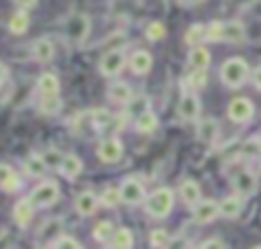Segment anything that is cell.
Returning <instances> with one entry per match:
<instances>
[{"label": "cell", "mask_w": 261, "mask_h": 249, "mask_svg": "<svg viewBox=\"0 0 261 249\" xmlns=\"http://www.w3.org/2000/svg\"><path fill=\"white\" fill-rule=\"evenodd\" d=\"M228 118L232 122H247L255 114V106L249 98H232L228 102Z\"/></svg>", "instance_id": "obj_7"}, {"label": "cell", "mask_w": 261, "mask_h": 249, "mask_svg": "<svg viewBox=\"0 0 261 249\" xmlns=\"http://www.w3.org/2000/svg\"><path fill=\"white\" fill-rule=\"evenodd\" d=\"M98 204H100V198H98L94 192H90V190L80 192L77 198H75V210H77L82 216H90V214H94L96 208H98Z\"/></svg>", "instance_id": "obj_14"}, {"label": "cell", "mask_w": 261, "mask_h": 249, "mask_svg": "<svg viewBox=\"0 0 261 249\" xmlns=\"http://www.w3.org/2000/svg\"><path fill=\"white\" fill-rule=\"evenodd\" d=\"M222 41L226 43H245L247 31L239 20H222Z\"/></svg>", "instance_id": "obj_12"}, {"label": "cell", "mask_w": 261, "mask_h": 249, "mask_svg": "<svg viewBox=\"0 0 261 249\" xmlns=\"http://www.w3.org/2000/svg\"><path fill=\"white\" fill-rule=\"evenodd\" d=\"M165 27H163V22H159V20H153V22H149V27L145 29V37L149 39V41H161V39H165Z\"/></svg>", "instance_id": "obj_32"}, {"label": "cell", "mask_w": 261, "mask_h": 249, "mask_svg": "<svg viewBox=\"0 0 261 249\" xmlns=\"http://www.w3.org/2000/svg\"><path fill=\"white\" fill-rule=\"evenodd\" d=\"M106 96H108V100L114 102V104H128L130 98H133V90H130V86H128L126 82H120V80H118V82H112V84L108 86Z\"/></svg>", "instance_id": "obj_13"}, {"label": "cell", "mask_w": 261, "mask_h": 249, "mask_svg": "<svg viewBox=\"0 0 261 249\" xmlns=\"http://www.w3.org/2000/svg\"><path fill=\"white\" fill-rule=\"evenodd\" d=\"M20 10H29V8H35L39 0H12Z\"/></svg>", "instance_id": "obj_43"}, {"label": "cell", "mask_w": 261, "mask_h": 249, "mask_svg": "<svg viewBox=\"0 0 261 249\" xmlns=\"http://www.w3.org/2000/svg\"><path fill=\"white\" fill-rule=\"evenodd\" d=\"M179 196H181V200L188 204V206H196L200 200H202V194H200V186H198V182H194V180H184L181 182V186H179Z\"/></svg>", "instance_id": "obj_19"}, {"label": "cell", "mask_w": 261, "mask_h": 249, "mask_svg": "<svg viewBox=\"0 0 261 249\" xmlns=\"http://www.w3.org/2000/svg\"><path fill=\"white\" fill-rule=\"evenodd\" d=\"M202 249H222V243L220 241H208Z\"/></svg>", "instance_id": "obj_47"}, {"label": "cell", "mask_w": 261, "mask_h": 249, "mask_svg": "<svg viewBox=\"0 0 261 249\" xmlns=\"http://www.w3.org/2000/svg\"><path fill=\"white\" fill-rule=\"evenodd\" d=\"M61 110V98L59 96H43L41 102H39V112L41 114H47V116H53Z\"/></svg>", "instance_id": "obj_29"}, {"label": "cell", "mask_w": 261, "mask_h": 249, "mask_svg": "<svg viewBox=\"0 0 261 249\" xmlns=\"http://www.w3.org/2000/svg\"><path fill=\"white\" fill-rule=\"evenodd\" d=\"M186 247H188V241H186L184 237H173V239L167 243L165 249H186Z\"/></svg>", "instance_id": "obj_42"}, {"label": "cell", "mask_w": 261, "mask_h": 249, "mask_svg": "<svg viewBox=\"0 0 261 249\" xmlns=\"http://www.w3.org/2000/svg\"><path fill=\"white\" fill-rule=\"evenodd\" d=\"M192 214H194V220L200 222V225H206V222H212L220 212H218V202L214 200H200L194 208H192Z\"/></svg>", "instance_id": "obj_11"}, {"label": "cell", "mask_w": 261, "mask_h": 249, "mask_svg": "<svg viewBox=\"0 0 261 249\" xmlns=\"http://www.w3.org/2000/svg\"><path fill=\"white\" fill-rule=\"evenodd\" d=\"M218 137V122L214 118H204L198 127V139L204 143H212Z\"/></svg>", "instance_id": "obj_26"}, {"label": "cell", "mask_w": 261, "mask_h": 249, "mask_svg": "<svg viewBox=\"0 0 261 249\" xmlns=\"http://www.w3.org/2000/svg\"><path fill=\"white\" fill-rule=\"evenodd\" d=\"M157 122H159V120H157V114L149 110V112L141 114V116L135 120V129H137L139 133H145V135H147V133H153V131L157 129Z\"/></svg>", "instance_id": "obj_28"}, {"label": "cell", "mask_w": 261, "mask_h": 249, "mask_svg": "<svg viewBox=\"0 0 261 249\" xmlns=\"http://www.w3.org/2000/svg\"><path fill=\"white\" fill-rule=\"evenodd\" d=\"M82 159L77 157V155H73V153H67V155H63V161H61V165H59V171H61V176L63 178H67V180H75L80 173H82Z\"/></svg>", "instance_id": "obj_18"}, {"label": "cell", "mask_w": 261, "mask_h": 249, "mask_svg": "<svg viewBox=\"0 0 261 249\" xmlns=\"http://www.w3.org/2000/svg\"><path fill=\"white\" fill-rule=\"evenodd\" d=\"M177 114H179V118H184V120H196L198 114H200V100H198V96L192 94V92H186V94L179 98Z\"/></svg>", "instance_id": "obj_10"}, {"label": "cell", "mask_w": 261, "mask_h": 249, "mask_svg": "<svg viewBox=\"0 0 261 249\" xmlns=\"http://www.w3.org/2000/svg\"><path fill=\"white\" fill-rule=\"evenodd\" d=\"M112 247L114 249H130L133 247V233L128 229H116L112 235Z\"/></svg>", "instance_id": "obj_30"}, {"label": "cell", "mask_w": 261, "mask_h": 249, "mask_svg": "<svg viewBox=\"0 0 261 249\" xmlns=\"http://www.w3.org/2000/svg\"><path fill=\"white\" fill-rule=\"evenodd\" d=\"M90 35V18L82 12H73L67 16L65 20V37L75 43V45H82Z\"/></svg>", "instance_id": "obj_3"}, {"label": "cell", "mask_w": 261, "mask_h": 249, "mask_svg": "<svg viewBox=\"0 0 261 249\" xmlns=\"http://www.w3.org/2000/svg\"><path fill=\"white\" fill-rule=\"evenodd\" d=\"M128 65H130L133 73H137V76H145V73L151 69V65H153V57H151L149 51L139 49V51H135V53L130 55Z\"/></svg>", "instance_id": "obj_16"}, {"label": "cell", "mask_w": 261, "mask_h": 249, "mask_svg": "<svg viewBox=\"0 0 261 249\" xmlns=\"http://www.w3.org/2000/svg\"><path fill=\"white\" fill-rule=\"evenodd\" d=\"M90 118H92V122H94L96 129H106V127H110V124L114 122V116H112L106 108H96V110H92V112H90Z\"/></svg>", "instance_id": "obj_31"}, {"label": "cell", "mask_w": 261, "mask_h": 249, "mask_svg": "<svg viewBox=\"0 0 261 249\" xmlns=\"http://www.w3.org/2000/svg\"><path fill=\"white\" fill-rule=\"evenodd\" d=\"M120 200L124 204H141L145 200V186L137 180V178H126L122 184H120Z\"/></svg>", "instance_id": "obj_6"}, {"label": "cell", "mask_w": 261, "mask_h": 249, "mask_svg": "<svg viewBox=\"0 0 261 249\" xmlns=\"http://www.w3.org/2000/svg\"><path fill=\"white\" fill-rule=\"evenodd\" d=\"M43 159H45L47 167H55V165H61L63 155H61L59 151H55V149H49V151H45V153H43Z\"/></svg>", "instance_id": "obj_40"}, {"label": "cell", "mask_w": 261, "mask_h": 249, "mask_svg": "<svg viewBox=\"0 0 261 249\" xmlns=\"http://www.w3.org/2000/svg\"><path fill=\"white\" fill-rule=\"evenodd\" d=\"M253 249H261V245H259V247H253Z\"/></svg>", "instance_id": "obj_48"}, {"label": "cell", "mask_w": 261, "mask_h": 249, "mask_svg": "<svg viewBox=\"0 0 261 249\" xmlns=\"http://www.w3.org/2000/svg\"><path fill=\"white\" fill-rule=\"evenodd\" d=\"M33 214H35V206H33V202L29 198L18 200L14 204V208H12V216H14V222L18 227H29L31 220H33Z\"/></svg>", "instance_id": "obj_15"}, {"label": "cell", "mask_w": 261, "mask_h": 249, "mask_svg": "<svg viewBox=\"0 0 261 249\" xmlns=\"http://www.w3.org/2000/svg\"><path fill=\"white\" fill-rule=\"evenodd\" d=\"M145 112H149V98L147 96H133L130 102L126 104V116H135V120H137Z\"/></svg>", "instance_id": "obj_27"}, {"label": "cell", "mask_w": 261, "mask_h": 249, "mask_svg": "<svg viewBox=\"0 0 261 249\" xmlns=\"http://www.w3.org/2000/svg\"><path fill=\"white\" fill-rule=\"evenodd\" d=\"M149 241H151V245H153V247H157V249H165V247H167V243H169V235H167L163 229H155V231L151 233Z\"/></svg>", "instance_id": "obj_38"}, {"label": "cell", "mask_w": 261, "mask_h": 249, "mask_svg": "<svg viewBox=\"0 0 261 249\" xmlns=\"http://www.w3.org/2000/svg\"><path fill=\"white\" fill-rule=\"evenodd\" d=\"M98 157L100 161L104 163H116L120 157H122V143L116 139V137H110V139H104L100 145H98Z\"/></svg>", "instance_id": "obj_9"}, {"label": "cell", "mask_w": 261, "mask_h": 249, "mask_svg": "<svg viewBox=\"0 0 261 249\" xmlns=\"http://www.w3.org/2000/svg\"><path fill=\"white\" fill-rule=\"evenodd\" d=\"M206 41H222V20H210L206 24Z\"/></svg>", "instance_id": "obj_37"}, {"label": "cell", "mask_w": 261, "mask_h": 249, "mask_svg": "<svg viewBox=\"0 0 261 249\" xmlns=\"http://www.w3.org/2000/svg\"><path fill=\"white\" fill-rule=\"evenodd\" d=\"M33 55L39 63H49L53 59V43L47 39V37H41L33 43Z\"/></svg>", "instance_id": "obj_21"}, {"label": "cell", "mask_w": 261, "mask_h": 249, "mask_svg": "<svg viewBox=\"0 0 261 249\" xmlns=\"http://www.w3.org/2000/svg\"><path fill=\"white\" fill-rule=\"evenodd\" d=\"M184 41L186 45L198 47L202 41H206V27L202 22H194L192 27H188V31L184 33Z\"/></svg>", "instance_id": "obj_25"}, {"label": "cell", "mask_w": 261, "mask_h": 249, "mask_svg": "<svg viewBox=\"0 0 261 249\" xmlns=\"http://www.w3.org/2000/svg\"><path fill=\"white\" fill-rule=\"evenodd\" d=\"M186 82H188V86H190V88H194V90L204 88V86H206V82H208L206 69H194V71H190V73H188V78H186Z\"/></svg>", "instance_id": "obj_33"}, {"label": "cell", "mask_w": 261, "mask_h": 249, "mask_svg": "<svg viewBox=\"0 0 261 249\" xmlns=\"http://www.w3.org/2000/svg\"><path fill=\"white\" fill-rule=\"evenodd\" d=\"M6 76H8V69H6V65L0 61V88H2V84L6 82Z\"/></svg>", "instance_id": "obj_46"}, {"label": "cell", "mask_w": 261, "mask_h": 249, "mask_svg": "<svg viewBox=\"0 0 261 249\" xmlns=\"http://www.w3.org/2000/svg\"><path fill=\"white\" fill-rule=\"evenodd\" d=\"M210 51L204 47V45H198V47H192L190 53H188V63L194 67V69H208L210 65Z\"/></svg>", "instance_id": "obj_20"}, {"label": "cell", "mask_w": 261, "mask_h": 249, "mask_svg": "<svg viewBox=\"0 0 261 249\" xmlns=\"http://www.w3.org/2000/svg\"><path fill=\"white\" fill-rule=\"evenodd\" d=\"M53 249H82V245L73 239V237H59V239H55V243H53Z\"/></svg>", "instance_id": "obj_39"}, {"label": "cell", "mask_w": 261, "mask_h": 249, "mask_svg": "<svg viewBox=\"0 0 261 249\" xmlns=\"http://www.w3.org/2000/svg\"><path fill=\"white\" fill-rule=\"evenodd\" d=\"M29 29V14L27 10H16L8 20V31L12 35H24Z\"/></svg>", "instance_id": "obj_24"}, {"label": "cell", "mask_w": 261, "mask_h": 249, "mask_svg": "<svg viewBox=\"0 0 261 249\" xmlns=\"http://www.w3.org/2000/svg\"><path fill=\"white\" fill-rule=\"evenodd\" d=\"M253 84H255L257 90H261V63L253 69Z\"/></svg>", "instance_id": "obj_44"}, {"label": "cell", "mask_w": 261, "mask_h": 249, "mask_svg": "<svg viewBox=\"0 0 261 249\" xmlns=\"http://www.w3.org/2000/svg\"><path fill=\"white\" fill-rule=\"evenodd\" d=\"M249 63L243 59V57H230L226 59L222 65H220V82L230 88V90H237L241 88L247 78H249Z\"/></svg>", "instance_id": "obj_1"}, {"label": "cell", "mask_w": 261, "mask_h": 249, "mask_svg": "<svg viewBox=\"0 0 261 249\" xmlns=\"http://www.w3.org/2000/svg\"><path fill=\"white\" fill-rule=\"evenodd\" d=\"M232 188L237 192V196L241 198H247L251 194L257 192V176L249 169H241L234 178H232Z\"/></svg>", "instance_id": "obj_8"}, {"label": "cell", "mask_w": 261, "mask_h": 249, "mask_svg": "<svg viewBox=\"0 0 261 249\" xmlns=\"http://www.w3.org/2000/svg\"><path fill=\"white\" fill-rule=\"evenodd\" d=\"M24 169H27V173H29L31 178H41V176H45V171H47V163H45L43 155L33 153V155L27 157Z\"/></svg>", "instance_id": "obj_23"}, {"label": "cell", "mask_w": 261, "mask_h": 249, "mask_svg": "<svg viewBox=\"0 0 261 249\" xmlns=\"http://www.w3.org/2000/svg\"><path fill=\"white\" fill-rule=\"evenodd\" d=\"M243 210V200H241V196H226L220 204H218V212L222 214V216H226V218H234V216H239V212Z\"/></svg>", "instance_id": "obj_22"}, {"label": "cell", "mask_w": 261, "mask_h": 249, "mask_svg": "<svg viewBox=\"0 0 261 249\" xmlns=\"http://www.w3.org/2000/svg\"><path fill=\"white\" fill-rule=\"evenodd\" d=\"M145 208L155 218H165L173 208V192L169 188H157L153 194L147 196Z\"/></svg>", "instance_id": "obj_2"}, {"label": "cell", "mask_w": 261, "mask_h": 249, "mask_svg": "<svg viewBox=\"0 0 261 249\" xmlns=\"http://www.w3.org/2000/svg\"><path fill=\"white\" fill-rule=\"evenodd\" d=\"M181 6H186V8H190V6H198V4H202L204 0H177Z\"/></svg>", "instance_id": "obj_45"}, {"label": "cell", "mask_w": 261, "mask_h": 249, "mask_svg": "<svg viewBox=\"0 0 261 249\" xmlns=\"http://www.w3.org/2000/svg\"><path fill=\"white\" fill-rule=\"evenodd\" d=\"M57 198H59V186L55 182H41L39 186L33 188V192L29 196V200L37 208H47V206L55 204Z\"/></svg>", "instance_id": "obj_4"}, {"label": "cell", "mask_w": 261, "mask_h": 249, "mask_svg": "<svg viewBox=\"0 0 261 249\" xmlns=\"http://www.w3.org/2000/svg\"><path fill=\"white\" fill-rule=\"evenodd\" d=\"M124 63H126L124 51L122 49H110V51H106L102 55V59L98 63V69H100V73L104 78H114V76H118L122 71Z\"/></svg>", "instance_id": "obj_5"}, {"label": "cell", "mask_w": 261, "mask_h": 249, "mask_svg": "<svg viewBox=\"0 0 261 249\" xmlns=\"http://www.w3.org/2000/svg\"><path fill=\"white\" fill-rule=\"evenodd\" d=\"M100 202H102L104 206H108V208L118 206V204L122 202V200H120V190H118V188H106V190L102 192Z\"/></svg>", "instance_id": "obj_35"}, {"label": "cell", "mask_w": 261, "mask_h": 249, "mask_svg": "<svg viewBox=\"0 0 261 249\" xmlns=\"http://www.w3.org/2000/svg\"><path fill=\"white\" fill-rule=\"evenodd\" d=\"M243 153L251 159H259L261 157V139L259 137H253L249 141L243 143Z\"/></svg>", "instance_id": "obj_36"}, {"label": "cell", "mask_w": 261, "mask_h": 249, "mask_svg": "<svg viewBox=\"0 0 261 249\" xmlns=\"http://www.w3.org/2000/svg\"><path fill=\"white\" fill-rule=\"evenodd\" d=\"M112 235H114V231H112V225L108 220H102L94 227V239L100 243H106L108 239H112Z\"/></svg>", "instance_id": "obj_34"}, {"label": "cell", "mask_w": 261, "mask_h": 249, "mask_svg": "<svg viewBox=\"0 0 261 249\" xmlns=\"http://www.w3.org/2000/svg\"><path fill=\"white\" fill-rule=\"evenodd\" d=\"M37 90L41 92V96H57L59 92V78L51 71H45L37 78Z\"/></svg>", "instance_id": "obj_17"}, {"label": "cell", "mask_w": 261, "mask_h": 249, "mask_svg": "<svg viewBox=\"0 0 261 249\" xmlns=\"http://www.w3.org/2000/svg\"><path fill=\"white\" fill-rule=\"evenodd\" d=\"M14 176H16V171H14L10 165L0 163V188H4V186H6Z\"/></svg>", "instance_id": "obj_41"}]
</instances>
